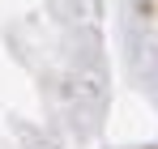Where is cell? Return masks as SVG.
Returning <instances> with one entry per match:
<instances>
[]
</instances>
